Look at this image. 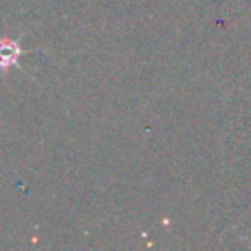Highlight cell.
Instances as JSON below:
<instances>
[{
  "mask_svg": "<svg viewBox=\"0 0 251 251\" xmlns=\"http://www.w3.org/2000/svg\"><path fill=\"white\" fill-rule=\"evenodd\" d=\"M19 53H21V50H19V47L14 42H9V40L0 42V67L5 69V67L16 64Z\"/></svg>",
  "mask_w": 251,
  "mask_h": 251,
  "instance_id": "6da1fadb",
  "label": "cell"
}]
</instances>
